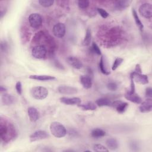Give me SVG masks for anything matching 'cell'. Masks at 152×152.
I'll return each instance as SVG.
<instances>
[{
  "mask_svg": "<svg viewBox=\"0 0 152 152\" xmlns=\"http://www.w3.org/2000/svg\"><path fill=\"white\" fill-rule=\"evenodd\" d=\"M107 88L108 90H110V91H115L117 90L118 88V86L117 84L115 83H113V82H110V83H109L107 84Z\"/></svg>",
  "mask_w": 152,
  "mask_h": 152,
  "instance_id": "836d02e7",
  "label": "cell"
},
{
  "mask_svg": "<svg viewBox=\"0 0 152 152\" xmlns=\"http://www.w3.org/2000/svg\"><path fill=\"white\" fill-rule=\"evenodd\" d=\"M132 15H133V17L134 18V20H135V22L136 23V25L137 26V27L139 28L140 30L142 31H143V29H144V25L142 23V22L141 21V20H140L139 18V17L137 14V11L134 10V9H132Z\"/></svg>",
  "mask_w": 152,
  "mask_h": 152,
  "instance_id": "d4e9b609",
  "label": "cell"
},
{
  "mask_svg": "<svg viewBox=\"0 0 152 152\" xmlns=\"http://www.w3.org/2000/svg\"><path fill=\"white\" fill-rule=\"evenodd\" d=\"M91 39V30L90 28H87L86 32V35L84 38L83 45L84 46H88L90 44Z\"/></svg>",
  "mask_w": 152,
  "mask_h": 152,
  "instance_id": "484cf974",
  "label": "cell"
},
{
  "mask_svg": "<svg viewBox=\"0 0 152 152\" xmlns=\"http://www.w3.org/2000/svg\"><path fill=\"white\" fill-rule=\"evenodd\" d=\"M48 137H49V135L46 131L43 130H37L31 134L30 135L29 138L30 142H34L41 140L46 139Z\"/></svg>",
  "mask_w": 152,
  "mask_h": 152,
  "instance_id": "ba28073f",
  "label": "cell"
},
{
  "mask_svg": "<svg viewBox=\"0 0 152 152\" xmlns=\"http://www.w3.org/2000/svg\"><path fill=\"white\" fill-rule=\"evenodd\" d=\"M66 62L70 66H71L74 68L79 69L83 67V63L81 62V61L78 58L75 56H68L66 58Z\"/></svg>",
  "mask_w": 152,
  "mask_h": 152,
  "instance_id": "7c38bea8",
  "label": "cell"
},
{
  "mask_svg": "<svg viewBox=\"0 0 152 152\" xmlns=\"http://www.w3.org/2000/svg\"><path fill=\"white\" fill-rule=\"evenodd\" d=\"M60 102L67 105H78L81 103V99L79 97H62L60 98Z\"/></svg>",
  "mask_w": 152,
  "mask_h": 152,
  "instance_id": "5bb4252c",
  "label": "cell"
},
{
  "mask_svg": "<svg viewBox=\"0 0 152 152\" xmlns=\"http://www.w3.org/2000/svg\"><path fill=\"white\" fill-rule=\"evenodd\" d=\"M28 21L31 27L37 28L42 26V18L38 13H32L28 17Z\"/></svg>",
  "mask_w": 152,
  "mask_h": 152,
  "instance_id": "5b68a950",
  "label": "cell"
},
{
  "mask_svg": "<svg viewBox=\"0 0 152 152\" xmlns=\"http://www.w3.org/2000/svg\"><path fill=\"white\" fill-rule=\"evenodd\" d=\"M111 106L115 108L118 113H123L125 112L127 107H128V103L123 102L120 100H116L112 103Z\"/></svg>",
  "mask_w": 152,
  "mask_h": 152,
  "instance_id": "8fae6325",
  "label": "cell"
},
{
  "mask_svg": "<svg viewBox=\"0 0 152 152\" xmlns=\"http://www.w3.org/2000/svg\"><path fill=\"white\" fill-rule=\"evenodd\" d=\"M91 50L96 54H97L98 55H101V50H100L99 47L98 46V45L95 42H93L92 43Z\"/></svg>",
  "mask_w": 152,
  "mask_h": 152,
  "instance_id": "1f68e13d",
  "label": "cell"
},
{
  "mask_svg": "<svg viewBox=\"0 0 152 152\" xmlns=\"http://www.w3.org/2000/svg\"><path fill=\"white\" fill-rule=\"evenodd\" d=\"M77 106L80 109H81L83 110H94L97 108L96 104H95L94 103L91 102H89L83 104L80 103Z\"/></svg>",
  "mask_w": 152,
  "mask_h": 152,
  "instance_id": "44dd1931",
  "label": "cell"
},
{
  "mask_svg": "<svg viewBox=\"0 0 152 152\" xmlns=\"http://www.w3.org/2000/svg\"><path fill=\"white\" fill-rule=\"evenodd\" d=\"M93 148H94V150L95 151H98V152H99V151H102V152L106 151V152H107L109 151V150L106 147H105L102 144H94Z\"/></svg>",
  "mask_w": 152,
  "mask_h": 152,
  "instance_id": "f546056e",
  "label": "cell"
},
{
  "mask_svg": "<svg viewBox=\"0 0 152 152\" xmlns=\"http://www.w3.org/2000/svg\"><path fill=\"white\" fill-rule=\"evenodd\" d=\"M125 97L128 100H129L132 103H134L140 104L142 102L141 98L136 93H134L133 94L125 93Z\"/></svg>",
  "mask_w": 152,
  "mask_h": 152,
  "instance_id": "d6986e66",
  "label": "cell"
},
{
  "mask_svg": "<svg viewBox=\"0 0 152 152\" xmlns=\"http://www.w3.org/2000/svg\"><path fill=\"white\" fill-rule=\"evenodd\" d=\"M112 102L107 98H100L96 100V104L99 107L102 106H112Z\"/></svg>",
  "mask_w": 152,
  "mask_h": 152,
  "instance_id": "7402d4cb",
  "label": "cell"
},
{
  "mask_svg": "<svg viewBox=\"0 0 152 152\" xmlns=\"http://www.w3.org/2000/svg\"><path fill=\"white\" fill-rule=\"evenodd\" d=\"M99 69H100V71H101L102 73H103V74H105V75H109L110 74V72L108 71L106 67H105V65H104V60H103V56H101L100 58V62H99Z\"/></svg>",
  "mask_w": 152,
  "mask_h": 152,
  "instance_id": "4316f807",
  "label": "cell"
},
{
  "mask_svg": "<svg viewBox=\"0 0 152 152\" xmlns=\"http://www.w3.org/2000/svg\"><path fill=\"white\" fill-rule=\"evenodd\" d=\"M29 78L36 80L38 81H51L55 79V77L51 75H31L29 76Z\"/></svg>",
  "mask_w": 152,
  "mask_h": 152,
  "instance_id": "ac0fdd59",
  "label": "cell"
},
{
  "mask_svg": "<svg viewBox=\"0 0 152 152\" xmlns=\"http://www.w3.org/2000/svg\"><path fill=\"white\" fill-rule=\"evenodd\" d=\"M58 91L62 94H74L78 93V89L76 87L68 86H61L58 87Z\"/></svg>",
  "mask_w": 152,
  "mask_h": 152,
  "instance_id": "30bf717a",
  "label": "cell"
},
{
  "mask_svg": "<svg viewBox=\"0 0 152 152\" xmlns=\"http://www.w3.org/2000/svg\"><path fill=\"white\" fill-rule=\"evenodd\" d=\"M139 107V110L142 113H148L152 110V100L150 98H147L142 103H141Z\"/></svg>",
  "mask_w": 152,
  "mask_h": 152,
  "instance_id": "4fadbf2b",
  "label": "cell"
},
{
  "mask_svg": "<svg viewBox=\"0 0 152 152\" xmlns=\"http://www.w3.org/2000/svg\"><path fill=\"white\" fill-rule=\"evenodd\" d=\"M50 131L56 138L64 137L66 134L65 127L59 122H53L50 125Z\"/></svg>",
  "mask_w": 152,
  "mask_h": 152,
  "instance_id": "7a4b0ae2",
  "label": "cell"
},
{
  "mask_svg": "<svg viewBox=\"0 0 152 152\" xmlns=\"http://www.w3.org/2000/svg\"><path fill=\"white\" fill-rule=\"evenodd\" d=\"M47 53L46 48L44 45H37L31 50V55L36 59H42Z\"/></svg>",
  "mask_w": 152,
  "mask_h": 152,
  "instance_id": "277c9868",
  "label": "cell"
},
{
  "mask_svg": "<svg viewBox=\"0 0 152 152\" xmlns=\"http://www.w3.org/2000/svg\"><path fill=\"white\" fill-rule=\"evenodd\" d=\"M0 90L1 92H5L7 90V88L5 87H4L3 86H1V87H0Z\"/></svg>",
  "mask_w": 152,
  "mask_h": 152,
  "instance_id": "f35d334b",
  "label": "cell"
},
{
  "mask_svg": "<svg viewBox=\"0 0 152 152\" xmlns=\"http://www.w3.org/2000/svg\"><path fill=\"white\" fill-rule=\"evenodd\" d=\"M134 72H136L137 73H141L142 72V69L141 68V66L140 64H137L135 68Z\"/></svg>",
  "mask_w": 152,
  "mask_h": 152,
  "instance_id": "74e56055",
  "label": "cell"
},
{
  "mask_svg": "<svg viewBox=\"0 0 152 152\" xmlns=\"http://www.w3.org/2000/svg\"><path fill=\"white\" fill-rule=\"evenodd\" d=\"M31 96L37 100H43L46 99L49 94V91L46 87L42 86L33 87L30 91Z\"/></svg>",
  "mask_w": 152,
  "mask_h": 152,
  "instance_id": "3957f363",
  "label": "cell"
},
{
  "mask_svg": "<svg viewBox=\"0 0 152 152\" xmlns=\"http://www.w3.org/2000/svg\"><path fill=\"white\" fill-rule=\"evenodd\" d=\"M15 90L20 95L22 94V84L20 81H17L15 84Z\"/></svg>",
  "mask_w": 152,
  "mask_h": 152,
  "instance_id": "e575fe53",
  "label": "cell"
},
{
  "mask_svg": "<svg viewBox=\"0 0 152 152\" xmlns=\"http://www.w3.org/2000/svg\"><path fill=\"white\" fill-rule=\"evenodd\" d=\"M2 103L5 106H9L15 102V98L11 94L4 93L1 97Z\"/></svg>",
  "mask_w": 152,
  "mask_h": 152,
  "instance_id": "e0dca14e",
  "label": "cell"
},
{
  "mask_svg": "<svg viewBox=\"0 0 152 152\" xmlns=\"http://www.w3.org/2000/svg\"><path fill=\"white\" fill-rule=\"evenodd\" d=\"M15 131L12 125L1 118L0 135L2 140L4 142H8L15 137Z\"/></svg>",
  "mask_w": 152,
  "mask_h": 152,
  "instance_id": "6da1fadb",
  "label": "cell"
},
{
  "mask_svg": "<svg viewBox=\"0 0 152 152\" xmlns=\"http://www.w3.org/2000/svg\"><path fill=\"white\" fill-rule=\"evenodd\" d=\"M130 78L140 84H147L148 83V76L145 74H142L141 73H137L133 71L130 74Z\"/></svg>",
  "mask_w": 152,
  "mask_h": 152,
  "instance_id": "52a82bcc",
  "label": "cell"
},
{
  "mask_svg": "<svg viewBox=\"0 0 152 152\" xmlns=\"http://www.w3.org/2000/svg\"><path fill=\"white\" fill-rule=\"evenodd\" d=\"M66 32V27L64 23H58L53 27V33L56 37L62 38Z\"/></svg>",
  "mask_w": 152,
  "mask_h": 152,
  "instance_id": "9c48e42d",
  "label": "cell"
},
{
  "mask_svg": "<svg viewBox=\"0 0 152 152\" xmlns=\"http://www.w3.org/2000/svg\"><path fill=\"white\" fill-rule=\"evenodd\" d=\"M39 3L43 7H49L52 6L53 3V0H40L39 1Z\"/></svg>",
  "mask_w": 152,
  "mask_h": 152,
  "instance_id": "4dcf8cb0",
  "label": "cell"
},
{
  "mask_svg": "<svg viewBox=\"0 0 152 152\" xmlns=\"http://www.w3.org/2000/svg\"><path fill=\"white\" fill-rule=\"evenodd\" d=\"M106 144L109 149L112 150H115L118 148V142L117 140L115 138H111L106 140Z\"/></svg>",
  "mask_w": 152,
  "mask_h": 152,
  "instance_id": "603a6c76",
  "label": "cell"
},
{
  "mask_svg": "<svg viewBox=\"0 0 152 152\" xmlns=\"http://www.w3.org/2000/svg\"><path fill=\"white\" fill-rule=\"evenodd\" d=\"M78 6L80 9L84 10L86 9L90 5V1L88 0H84V1H78L77 2Z\"/></svg>",
  "mask_w": 152,
  "mask_h": 152,
  "instance_id": "83f0119b",
  "label": "cell"
},
{
  "mask_svg": "<svg viewBox=\"0 0 152 152\" xmlns=\"http://www.w3.org/2000/svg\"><path fill=\"white\" fill-rule=\"evenodd\" d=\"M132 3V1L131 0H121L115 2V8L119 10H122L129 6V5Z\"/></svg>",
  "mask_w": 152,
  "mask_h": 152,
  "instance_id": "ffe728a7",
  "label": "cell"
},
{
  "mask_svg": "<svg viewBox=\"0 0 152 152\" xmlns=\"http://www.w3.org/2000/svg\"><path fill=\"white\" fill-rule=\"evenodd\" d=\"M27 113L30 118V120L31 122H36L39 119V113L37 109L34 107H28L27 109Z\"/></svg>",
  "mask_w": 152,
  "mask_h": 152,
  "instance_id": "2e32d148",
  "label": "cell"
},
{
  "mask_svg": "<svg viewBox=\"0 0 152 152\" xmlns=\"http://www.w3.org/2000/svg\"><path fill=\"white\" fill-rule=\"evenodd\" d=\"M92 137L95 138H102L106 135V132L100 128H95L91 132Z\"/></svg>",
  "mask_w": 152,
  "mask_h": 152,
  "instance_id": "cb8c5ba5",
  "label": "cell"
},
{
  "mask_svg": "<svg viewBox=\"0 0 152 152\" xmlns=\"http://www.w3.org/2000/svg\"><path fill=\"white\" fill-rule=\"evenodd\" d=\"M140 14L146 18H151L152 17V6L150 3H144L139 8Z\"/></svg>",
  "mask_w": 152,
  "mask_h": 152,
  "instance_id": "8992f818",
  "label": "cell"
},
{
  "mask_svg": "<svg viewBox=\"0 0 152 152\" xmlns=\"http://www.w3.org/2000/svg\"><path fill=\"white\" fill-rule=\"evenodd\" d=\"M80 81L86 89H89L92 86V78L87 75H81L80 77Z\"/></svg>",
  "mask_w": 152,
  "mask_h": 152,
  "instance_id": "9a60e30c",
  "label": "cell"
},
{
  "mask_svg": "<svg viewBox=\"0 0 152 152\" xmlns=\"http://www.w3.org/2000/svg\"><path fill=\"white\" fill-rule=\"evenodd\" d=\"M7 47H8L7 44L5 42H2L1 43V50L5 52L7 50V48H8Z\"/></svg>",
  "mask_w": 152,
  "mask_h": 152,
  "instance_id": "8d00e7d4",
  "label": "cell"
},
{
  "mask_svg": "<svg viewBox=\"0 0 152 152\" xmlns=\"http://www.w3.org/2000/svg\"><path fill=\"white\" fill-rule=\"evenodd\" d=\"M145 97L151 99L152 97V88L151 87H147L145 90Z\"/></svg>",
  "mask_w": 152,
  "mask_h": 152,
  "instance_id": "d590c367",
  "label": "cell"
},
{
  "mask_svg": "<svg viewBox=\"0 0 152 152\" xmlns=\"http://www.w3.org/2000/svg\"><path fill=\"white\" fill-rule=\"evenodd\" d=\"M97 11L98 13L100 15V16H101L102 18H107V17H108V15H109L108 12H107L106 10H104V9H103V8H98L97 9Z\"/></svg>",
  "mask_w": 152,
  "mask_h": 152,
  "instance_id": "d6a6232c",
  "label": "cell"
},
{
  "mask_svg": "<svg viewBox=\"0 0 152 152\" xmlns=\"http://www.w3.org/2000/svg\"><path fill=\"white\" fill-rule=\"evenodd\" d=\"M123 61H124V59L122 58H119V57L116 58L113 62V64L112 66V69L113 71L116 70L121 65V64L122 63Z\"/></svg>",
  "mask_w": 152,
  "mask_h": 152,
  "instance_id": "f1b7e54d",
  "label": "cell"
}]
</instances>
